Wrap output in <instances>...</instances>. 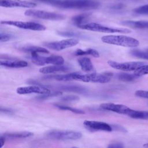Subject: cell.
I'll return each mask as SVG.
<instances>
[{
    "label": "cell",
    "instance_id": "obj_1",
    "mask_svg": "<svg viewBox=\"0 0 148 148\" xmlns=\"http://www.w3.org/2000/svg\"><path fill=\"white\" fill-rule=\"evenodd\" d=\"M46 3L61 9H93L99 7L98 2L92 0H47Z\"/></svg>",
    "mask_w": 148,
    "mask_h": 148
},
{
    "label": "cell",
    "instance_id": "obj_2",
    "mask_svg": "<svg viewBox=\"0 0 148 148\" xmlns=\"http://www.w3.org/2000/svg\"><path fill=\"white\" fill-rule=\"evenodd\" d=\"M101 40L105 43L128 47H136L139 45V42L136 39L124 35L103 36Z\"/></svg>",
    "mask_w": 148,
    "mask_h": 148
},
{
    "label": "cell",
    "instance_id": "obj_3",
    "mask_svg": "<svg viewBox=\"0 0 148 148\" xmlns=\"http://www.w3.org/2000/svg\"><path fill=\"white\" fill-rule=\"evenodd\" d=\"M113 73L111 72H105L103 73H88V74H82L79 72H74L73 79L74 80L80 81L83 82H94L105 83L109 82Z\"/></svg>",
    "mask_w": 148,
    "mask_h": 148
},
{
    "label": "cell",
    "instance_id": "obj_4",
    "mask_svg": "<svg viewBox=\"0 0 148 148\" xmlns=\"http://www.w3.org/2000/svg\"><path fill=\"white\" fill-rule=\"evenodd\" d=\"M78 28L83 29L89 30L95 32H104V33H121V34H128L131 31L127 28H113L105 26L96 23H85L80 25Z\"/></svg>",
    "mask_w": 148,
    "mask_h": 148
},
{
    "label": "cell",
    "instance_id": "obj_5",
    "mask_svg": "<svg viewBox=\"0 0 148 148\" xmlns=\"http://www.w3.org/2000/svg\"><path fill=\"white\" fill-rule=\"evenodd\" d=\"M47 137L58 140H77L82 138V133L73 131L50 130L46 133Z\"/></svg>",
    "mask_w": 148,
    "mask_h": 148
},
{
    "label": "cell",
    "instance_id": "obj_6",
    "mask_svg": "<svg viewBox=\"0 0 148 148\" xmlns=\"http://www.w3.org/2000/svg\"><path fill=\"white\" fill-rule=\"evenodd\" d=\"M32 62L35 65L43 66L46 64L62 65L64 63V59L60 56H50L48 57L40 56L38 53L31 54Z\"/></svg>",
    "mask_w": 148,
    "mask_h": 148
},
{
    "label": "cell",
    "instance_id": "obj_7",
    "mask_svg": "<svg viewBox=\"0 0 148 148\" xmlns=\"http://www.w3.org/2000/svg\"><path fill=\"white\" fill-rule=\"evenodd\" d=\"M24 14L27 16L49 20H62L65 18V16L62 14L36 9H28Z\"/></svg>",
    "mask_w": 148,
    "mask_h": 148
},
{
    "label": "cell",
    "instance_id": "obj_8",
    "mask_svg": "<svg viewBox=\"0 0 148 148\" xmlns=\"http://www.w3.org/2000/svg\"><path fill=\"white\" fill-rule=\"evenodd\" d=\"M1 24L9 25L14 26L19 28L29 29L33 31H44L46 29V27L41 24L35 22H28L21 21H13V20H4L1 21Z\"/></svg>",
    "mask_w": 148,
    "mask_h": 148
},
{
    "label": "cell",
    "instance_id": "obj_9",
    "mask_svg": "<svg viewBox=\"0 0 148 148\" xmlns=\"http://www.w3.org/2000/svg\"><path fill=\"white\" fill-rule=\"evenodd\" d=\"M79 43V41L76 39L70 38L66 39H63L59 41L47 42L44 45L49 49L54 50H61L76 45Z\"/></svg>",
    "mask_w": 148,
    "mask_h": 148
},
{
    "label": "cell",
    "instance_id": "obj_10",
    "mask_svg": "<svg viewBox=\"0 0 148 148\" xmlns=\"http://www.w3.org/2000/svg\"><path fill=\"white\" fill-rule=\"evenodd\" d=\"M108 63L112 68L123 71H134L140 66L144 64V62H143L132 61L118 62L112 60H109Z\"/></svg>",
    "mask_w": 148,
    "mask_h": 148
},
{
    "label": "cell",
    "instance_id": "obj_11",
    "mask_svg": "<svg viewBox=\"0 0 148 148\" xmlns=\"http://www.w3.org/2000/svg\"><path fill=\"white\" fill-rule=\"evenodd\" d=\"M49 86L33 85L25 87H20L17 88V92L18 94H29L36 93L39 94H44L50 92L51 91L48 88Z\"/></svg>",
    "mask_w": 148,
    "mask_h": 148
},
{
    "label": "cell",
    "instance_id": "obj_12",
    "mask_svg": "<svg viewBox=\"0 0 148 148\" xmlns=\"http://www.w3.org/2000/svg\"><path fill=\"white\" fill-rule=\"evenodd\" d=\"M84 126L86 128L91 131H102L110 132L113 131L112 125L106 123L92 120H85L83 123Z\"/></svg>",
    "mask_w": 148,
    "mask_h": 148
},
{
    "label": "cell",
    "instance_id": "obj_13",
    "mask_svg": "<svg viewBox=\"0 0 148 148\" xmlns=\"http://www.w3.org/2000/svg\"><path fill=\"white\" fill-rule=\"evenodd\" d=\"M100 108L105 110L112 111L119 114H126L127 116H128L132 110V109L125 105L121 104H116L113 103H102L100 105Z\"/></svg>",
    "mask_w": 148,
    "mask_h": 148
},
{
    "label": "cell",
    "instance_id": "obj_14",
    "mask_svg": "<svg viewBox=\"0 0 148 148\" xmlns=\"http://www.w3.org/2000/svg\"><path fill=\"white\" fill-rule=\"evenodd\" d=\"M0 5L5 8H31L35 7L36 4L34 2L23 0H1Z\"/></svg>",
    "mask_w": 148,
    "mask_h": 148
},
{
    "label": "cell",
    "instance_id": "obj_15",
    "mask_svg": "<svg viewBox=\"0 0 148 148\" xmlns=\"http://www.w3.org/2000/svg\"><path fill=\"white\" fill-rule=\"evenodd\" d=\"M28 63L23 60L14 59L13 58L10 59H5L1 61V65L2 66L12 68H24L28 66Z\"/></svg>",
    "mask_w": 148,
    "mask_h": 148
},
{
    "label": "cell",
    "instance_id": "obj_16",
    "mask_svg": "<svg viewBox=\"0 0 148 148\" xmlns=\"http://www.w3.org/2000/svg\"><path fill=\"white\" fill-rule=\"evenodd\" d=\"M70 70V68H69L66 65H53L51 66H47L43 67L39 69V72L43 74H51L59 72H66Z\"/></svg>",
    "mask_w": 148,
    "mask_h": 148
},
{
    "label": "cell",
    "instance_id": "obj_17",
    "mask_svg": "<svg viewBox=\"0 0 148 148\" xmlns=\"http://www.w3.org/2000/svg\"><path fill=\"white\" fill-rule=\"evenodd\" d=\"M121 24L129 27L138 29H148V21H134L125 20L123 21Z\"/></svg>",
    "mask_w": 148,
    "mask_h": 148
},
{
    "label": "cell",
    "instance_id": "obj_18",
    "mask_svg": "<svg viewBox=\"0 0 148 148\" xmlns=\"http://www.w3.org/2000/svg\"><path fill=\"white\" fill-rule=\"evenodd\" d=\"M78 64L82 70L86 72L94 71V68L91 60L88 57H83L77 60Z\"/></svg>",
    "mask_w": 148,
    "mask_h": 148
},
{
    "label": "cell",
    "instance_id": "obj_19",
    "mask_svg": "<svg viewBox=\"0 0 148 148\" xmlns=\"http://www.w3.org/2000/svg\"><path fill=\"white\" fill-rule=\"evenodd\" d=\"M18 50L22 51L29 53L31 54L34 53H49V51L45 48L36 46H24L18 47Z\"/></svg>",
    "mask_w": 148,
    "mask_h": 148
},
{
    "label": "cell",
    "instance_id": "obj_20",
    "mask_svg": "<svg viewBox=\"0 0 148 148\" xmlns=\"http://www.w3.org/2000/svg\"><path fill=\"white\" fill-rule=\"evenodd\" d=\"M56 87L60 90L77 93H84L86 92L87 90V88L83 86L75 85H61Z\"/></svg>",
    "mask_w": 148,
    "mask_h": 148
},
{
    "label": "cell",
    "instance_id": "obj_21",
    "mask_svg": "<svg viewBox=\"0 0 148 148\" xmlns=\"http://www.w3.org/2000/svg\"><path fill=\"white\" fill-rule=\"evenodd\" d=\"M6 138H25L30 137L33 135V133L28 131H21V132H6L1 134Z\"/></svg>",
    "mask_w": 148,
    "mask_h": 148
},
{
    "label": "cell",
    "instance_id": "obj_22",
    "mask_svg": "<svg viewBox=\"0 0 148 148\" xmlns=\"http://www.w3.org/2000/svg\"><path fill=\"white\" fill-rule=\"evenodd\" d=\"M74 72L64 75H49L44 77L46 79H54L58 81H70L73 80Z\"/></svg>",
    "mask_w": 148,
    "mask_h": 148
},
{
    "label": "cell",
    "instance_id": "obj_23",
    "mask_svg": "<svg viewBox=\"0 0 148 148\" xmlns=\"http://www.w3.org/2000/svg\"><path fill=\"white\" fill-rule=\"evenodd\" d=\"M90 16V13H83V14H78L72 17V22L75 25L78 27L79 25L85 24V22L89 18Z\"/></svg>",
    "mask_w": 148,
    "mask_h": 148
},
{
    "label": "cell",
    "instance_id": "obj_24",
    "mask_svg": "<svg viewBox=\"0 0 148 148\" xmlns=\"http://www.w3.org/2000/svg\"><path fill=\"white\" fill-rule=\"evenodd\" d=\"M74 54L76 56L90 55L95 58H97L99 57V52L97 50L93 49H87L86 50H82V49H77L74 52Z\"/></svg>",
    "mask_w": 148,
    "mask_h": 148
},
{
    "label": "cell",
    "instance_id": "obj_25",
    "mask_svg": "<svg viewBox=\"0 0 148 148\" xmlns=\"http://www.w3.org/2000/svg\"><path fill=\"white\" fill-rule=\"evenodd\" d=\"M128 116L135 119H143L148 120V111L136 110L132 109Z\"/></svg>",
    "mask_w": 148,
    "mask_h": 148
},
{
    "label": "cell",
    "instance_id": "obj_26",
    "mask_svg": "<svg viewBox=\"0 0 148 148\" xmlns=\"http://www.w3.org/2000/svg\"><path fill=\"white\" fill-rule=\"evenodd\" d=\"M117 77L120 80L126 82H130L136 80L139 77L134 73L131 74L127 73H119L117 75Z\"/></svg>",
    "mask_w": 148,
    "mask_h": 148
},
{
    "label": "cell",
    "instance_id": "obj_27",
    "mask_svg": "<svg viewBox=\"0 0 148 148\" xmlns=\"http://www.w3.org/2000/svg\"><path fill=\"white\" fill-rule=\"evenodd\" d=\"M130 53L133 56L145 60H148V51H143L139 50H132L130 51Z\"/></svg>",
    "mask_w": 148,
    "mask_h": 148
},
{
    "label": "cell",
    "instance_id": "obj_28",
    "mask_svg": "<svg viewBox=\"0 0 148 148\" xmlns=\"http://www.w3.org/2000/svg\"><path fill=\"white\" fill-rule=\"evenodd\" d=\"M55 106L58 108L60 109L61 110H69L73 113H76V114H84V112L81 109L74 108L71 106H66V105H55Z\"/></svg>",
    "mask_w": 148,
    "mask_h": 148
},
{
    "label": "cell",
    "instance_id": "obj_29",
    "mask_svg": "<svg viewBox=\"0 0 148 148\" xmlns=\"http://www.w3.org/2000/svg\"><path fill=\"white\" fill-rule=\"evenodd\" d=\"M62 94V92L60 91H53V92L50 91L49 93H46V94H40V95L37 97L36 98L38 99H40V100H43V99H46L50 98V97L61 95Z\"/></svg>",
    "mask_w": 148,
    "mask_h": 148
},
{
    "label": "cell",
    "instance_id": "obj_30",
    "mask_svg": "<svg viewBox=\"0 0 148 148\" xmlns=\"http://www.w3.org/2000/svg\"><path fill=\"white\" fill-rule=\"evenodd\" d=\"M135 75L140 77L141 76L148 74V65H142L134 71Z\"/></svg>",
    "mask_w": 148,
    "mask_h": 148
},
{
    "label": "cell",
    "instance_id": "obj_31",
    "mask_svg": "<svg viewBox=\"0 0 148 148\" xmlns=\"http://www.w3.org/2000/svg\"><path fill=\"white\" fill-rule=\"evenodd\" d=\"M58 34L62 36H66V37H75V38H83L84 36L81 35L80 34L72 32V31H58Z\"/></svg>",
    "mask_w": 148,
    "mask_h": 148
},
{
    "label": "cell",
    "instance_id": "obj_32",
    "mask_svg": "<svg viewBox=\"0 0 148 148\" xmlns=\"http://www.w3.org/2000/svg\"><path fill=\"white\" fill-rule=\"evenodd\" d=\"M134 12L139 14H148V5L138 7L133 10Z\"/></svg>",
    "mask_w": 148,
    "mask_h": 148
},
{
    "label": "cell",
    "instance_id": "obj_33",
    "mask_svg": "<svg viewBox=\"0 0 148 148\" xmlns=\"http://www.w3.org/2000/svg\"><path fill=\"white\" fill-rule=\"evenodd\" d=\"M14 38V35L10 34H8V33H5V32H1L0 34V40L1 42H7L8 40H10L12 39H13Z\"/></svg>",
    "mask_w": 148,
    "mask_h": 148
},
{
    "label": "cell",
    "instance_id": "obj_34",
    "mask_svg": "<svg viewBox=\"0 0 148 148\" xmlns=\"http://www.w3.org/2000/svg\"><path fill=\"white\" fill-rule=\"evenodd\" d=\"M135 95L140 98L148 99V91L137 90L135 91Z\"/></svg>",
    "mask_w": 148,
    "mask_h": 148
},
{
    "label": "cell",
    "instance_id": "obj_35",
    "mask_svg": "<svg viewBox=\"0 0 148 148\" xmlns=\"http://www.w3.org/2000/svg\"><path fill=\"white\" fill-rule=\"evenodd\" d=\"M61 99L64 101H77L79 99V98L76 95H66L61 98Z\"/></svg>",
    "mask_w": 148,
    "mask_h": 148
},
{
    "label": "cell",
    "instance_id": "obj_36",
    "mask_svg": "<svg viewBox=\"0 0 148 148\" xmlns=\"http://www.w3.org/2000/svg\"><path fill=\"white\" fill-rule=\"evenodd\" d=\"M108 148H122L124 147V145L120 142H113L110 143L108 146Z\"/></svg>",
    "mask_w": 148,
    "mask_h": 148
},
{
    "label": "cell",
    "instance_id": "obj_37",
    "mask_svg": "<svg viewBox=\"0 0 148 148\" xmlns=\"http://www.w3.org/2000/svg\"><path fill=\"white\" fill-rule=\"evenodd\" d=\"M112 127L113 128V130H116V131H121V132H127L126 130L122 126L120 125H117V124H114V125H112Z\"/></svg>",
    "mask_w": 148,
    "mask_h": 148
},
{
    "label": "cell",
    "instance_id": "obj_38",
    "mask_svg": "<svg viewBox=\"0 0 148 148\" xmlns=\"http://www.w3.org/2000/svg\"><path fill=\"white\" fill-rule=\"evenodd\" d=\"M1 112L2 113H4L5 114H12L13 113V110L10 109H9V108H3V107H1Z\"/></svg>",
    "mask_w": 148,
    "mask_h": 148
},
{
    "label": "cell",
    "instance_id": "obj_39",
    "mask_svg": "<svg viewBox=\"0 0 148 148\" xmlns=\"http://www.w3.org/2000/svg\"><path fill=\"white\" fill-rule=\"evenodd\" d=\"M123 8V5L121 3L116 4V5L112 6V7H111V8L113 9H121Z\"/></svg>",
    "mask_w": 148,
    "mask_h": 148
},
{
    "label": "cell",
    "instance_id": "obj_40",
    "mask_svg": "<svg viewBox=\"0 0 148 148\" xmlns=\"http://www.w3.org/2000/svg\"><path fill=\"white\" fill-rule=\"evenodd\" d=\"M6 139L5 136H3L2 135H1V136H0V147H2L3 146Z\"/></svg>",
    "mask_w": 148,
    "mask_h": 148
},
{
    "label": "cell",
    "instance_id": "obj_41",
    "mask_svg": "<svg viewBox=\"0 0 148 148\" xmlns=\"http://www.w3.org/2000/svg\"><path fill=\"white\" fill-rule=\"evenodd\" d=\"M143 146H144V147H148V143L145 144V145H143Z\"/></svg>",
    "mask_w": 148,
    "mask_h": 148
},
{
    "label": "cell",
    "instance_id": "obj_42",
    "mask_svg": "<svg viewBox=\"0 0 148 148\" xmlns=\"http://www.w3.org/2000/svg\"><path fill=\"white\" fill-rule=\"evenodd\" d=\"M38 1H43V2H45V1H47V0H38Z\"/></svg>",
    "mask_w": 148,
    "mask_h": 148
},
{
    "label": "cell",
    "instance_id": "obj_43",
    "mask_svg": "<svg viewBox=\"0 0 148 148\" xmlns=\"http://www.w3.org/2000/svg\"><path fill=\"white\" fill-rule=\"evenodd\" d=\"M146 51H148V49H147V50H146Z\"/></svg>",
    "mask_w": 148,
    "mask_h": 148
}]
</instances>
